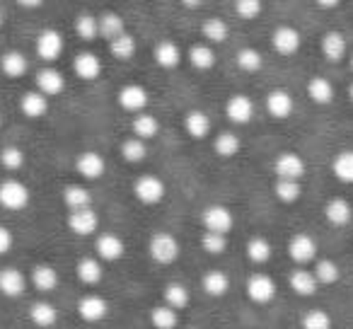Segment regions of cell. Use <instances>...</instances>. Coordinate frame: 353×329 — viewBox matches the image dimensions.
Returning <instances> with one entry per match:
<instances>
[{"mask_svg": "<svg viewBox=\"0 0 353 329\" xmlns=\"http://www.w3.org/2000/svg\"><path fill=\"white\" fill-rule=\"evenodd\" d=\"M32 201V194L27 189V184H22L20 179H3L0 182V206L8 211H22Z\"/></svg>", "mask_w": 353, "mask_h": 329, "instance_id": "1", "label": "cell"}, {"mask_svg": "<svg viewBox=\"0 0 353 329\" xmlns=\"http://www.w3.org/2000/svg\"><path fill=\"white\" fill-rule=\"evenodd\" d=\"M274 172L276 179H283V182H300L307 172L305 168V160L293 150H283L276 155L274 160Z\"/></svg>", "mask_w": 353, "mask_h": 329, "instance_id": "2", "label": "cell"}, {"mask_svg": "<svg viewBox=\"0 0 353 329\" xmlns=\"http://www.w3.org/2000/svg\"><path fill=\"white\" fill-rule=\"evenodd\" d=\"M148 252H150L152 261H157V264H162V266H170V264H174L176 257H179V242H176V237L170 235V232H155V235L150 237Z\"/></svg>", "mask_w": 353, "mask_h": 329, "instance_id": "3", "label": "cell"}, {"mask_svg": "<svg viewBox=\"0 0 353 329\" xmlns=\"http://www.w3.org/2000/svg\"><path fill=\"white\" fill-rule=\"evenodd\" d=\"M167 187L162 179H157L155 175H143V177L136 179L133 184V197L143 203V206H157V203L165 199Z\"/></svg>", "mask_w": 353, "mask_h": 329, "instance_id": "4", "label": "cell"}, {"mask_svg": "<svg viewBox=\"0 0 353 329\" xmlns=\"http://www.w3.org/2000/svg\"><path fill=\"white\" fill-rule=\"evenodd\" d=\"M201 223L206 228V232H218V235H228L235 226V218H232L230 208L221 206V203H213L206 206L201 213Z\"/></svg>", "mask_w": 353, "mask_h": 329, "instance_id": "5", "label": "cell"}, {"mask_svg": "<svg viewBox=\"0 0 353 329\" xmlns=\"http://www.w3.org/2000/svg\"><path fill=\"white\" fill-rule=\"evenodd\" d=\"M247 298L256 305H269L276 298V283L266 274H252L247 279Z\"/></svg>", "mask_w": 353, "mask_h": 329, "instance_id": "6", "label": "cell"}, {"mask_svg": "<svg viewBox=\"0 0 353 329\" xmlns=\"http://www.w3.org/2000/svg\"><path fill=\"white\" fill-rule=\"evenodd\" d=\"M288 257L295 261V264L305 269V264L317 259V242H314L310 235H305V232L293 235L288 242Z\"/></svg>", "mask_w": 353, "mask_h": 329, "instance_id": "7", "label": "cell"}, {"mask_svg": "<svg viewBox=\"0 0 353 329\" xmlns=\"http://www.w3.org/2000/svg\"><path fill=\"white\" fill-rule=\"evenodd\" d=\"M300 44H303V37H300V32L290 25L279 27V30H274V34H271V46H274V51L281 56L298 54Z\"/></svg>", "mask_w": 353, "mask_h": 329, "instance_id": "8", "label": "cell"}, {"mask_svg": "<svg viewBox=\"0 0 353 329\" xmlns=\"http://www.w3.org/2000/svg\"><path fill=\"white\" fill-rule=\"evenodd\" d=\"M117 99H119V104H121V109H126V112H133V114H141V112H145L150 94H148V90L143 88V85L128 83V85H123V88L119 90V97Z\"/></svg>", "mask_w": 353, "mask_h": 329, "instance_id": "9", "label": "cell"}, {"mask_svg": "<svg viewBox=\"0 0 353 329\" xmlns=\"http://www.w3.org/2000/svg\"><path fill=\"white\" fill-rule=\"evenodd\" d=\"M37 54H39L41 61L46 63H54V61L61 59L63 54V37L56 30H44L39 37H37Z\"/></svg>", "mask_w": 353, "mask_h": 329, "instance_id": "10", "label": "cell"}, {"mask_svg": "<svg viewBox=\"0 0 353 329\" xmlns=\"http://www.w3.org/2000/svg\"><path fill=\"white\" fill-rule=\"evenodd\" d=\"M94 252H97L99 261H119L123 257V252H126V245L114 232H102L94 240Z\"/></svg>", "mask_w": 353, "mask_h": 329, "instance_id": "11", "label": "cell"}, {"mask_svg": "<svg viewBox=\"0 0 353 329\" xmlns=\"http://www.w3.org/2000/svg\"><path fill=\"white\" fill-rule=\"evenodd\" d=\"M293 109H295V102H293V94H290L288 90L276 88L266 94V112H269L274 119H279V121L288 119L290 114H293Z\"/></svg>", "mask_w": 353, "mask_h": 329, "instance_id": "12", "label": "cell"}, {"mask_svg": "<svg viewBox=\"0 0 353 329\" xmlns=\"http://www.w3.org/2000/svg\"><path fill=\"white\" fill-rule=\"evenodd\" d=\"M107 170L104 165V157L97 150H85L75 157V172L83 179H99Z\"/></svg>", "mask_w": 353, "mask_h": 329, "instance_id": "13", "label": "cell"}, {"mask_svg": "<svg viewBox=\"0 0 353 329\" xmlns=\"http://www.w3.org/2000/svg\"><path fill=\"white\" fill-rule=\"evenodd\" d=\"M68 228L70 232H75L78 237H90L97 232L99 218L92 208H83V211H70L68 213Z\"/></svg>", "mask_w": 353, "mask_h": 329, "instance_id": "14", "label": "cell"}, {"mask_svg": "<svg viewBox=\"0 0 353 329\" xmlns=\"http://www.w3.org/2000/svg\"><path fill=\"white\" fill-rule=\"evenodd\" d=\"M78 315L85 322H102L109 315V303L102 295H85V298L78 300Z\"/></svg>", "mask_w": 353, "mask_h": 329, "instance_id": "15", "label": "cell"}, {"mask_svg": "<svg viewBox=\"0 0 353 329\" xmlns=\"http://www.w3.org/2000/svg\"><path fill=\"white\" fill-rule=\"evenodd\" d=\"M73 70L80 80L92 83V80H97L99 75H102V61H99V56L92 54V51H80L73 61Z\"/></svg>", "mask_w": 353, "mask_h": 329, "instance_id": "16", "label": "cell"}, {"mask_svg": "<svg viewBox=\"0 0 353 329\" xmlns=\"http://www.w3.org/2000/svg\"><path fill=\"white\" fill-rule=\"evenodd\" d=\"M63 90H65V78L61 75V70L46 66V68H41L37 73V92H41L44 97H56Z\"/></svg>", "mask_w": 353, "mask_h": 329, "instance_id": "17", "label": "cell"}, {"mask_svg": "<svg viewBox=\"0 0 353 329\" xmlns=\"http://www.w3.org/2000/svg\"><path fill=\"white\" fill-rule=\"evenodd\" d=\"M27 290V276L15 266H6L0 269V293L8 298H20Z\"/></svg>", "mask_w": 353, "mask_h": 329, "instance_id": "18", "label": "cell"}, {"mask_svg": "<svg viewBox=\"0 0 353 329\" xmlns=\"http://www.w3.org/2000/svg\"><path fill=\"white\" fill-rule=\"evenodd\" d=\"M225 114L232 123H250L254 117V102H252L247 94H232L225 104Z\"/></svg>", "mask_w": 353, "mask_h": 329, "instance_id": "19", "label": "cell"}, {"mask_svg": "<svg viewBox=\"0 0 353 329\" xmlns=\"http://www.w3.org/2000/svg\"><path fill=\"white\" fill-rule=\"evenodd\" d=\"M324 218H327L329 226L334 228H343L351 223L353 218V206L346 201V199L341 197H334L327 201V206H324Z\"/></svg>", "mask_w": 353, "mask_h": 329, "instance_id": "20", "label": "cell"}, {"mask_svg": "<svg viewBox=\"0 0 353 329\" xmlns=\"http://www.w3.org/2000/svg\"><path fill=\"white\" fill-rule=\"evenodd\" d=\"M201 288L206 290V295L211 298H223L230 290V276L221 269H208L201 279Z\"/></svg>", "mask_w": 353, "mask_h": 329, "instance_id": "21", "label": "cell"}, {"mask_svg": "<svg viewBox=\"0 0 353 329\" xmlns=\"http://www.w3.org/2000/svg\"><path fill=\"white\" fill-rule=\"evenodd\" d=\"M20 109L27 119H41L49 114V97H44L37 90H30L20 97Z\"/></svg>", "mask_w": 353, "mask_h": 329, "instance_id": "22", "label": "cell"}, {"mask_svg": "<svg viewBox=\"0 0 353 329\" xmlns=\"http://www.w3.org/2000/svg\"><path fill=\"white\" fill-rule=\"evenodd\" d=\"M30 281L37 290L51 293V290H56V286H59V271L51 264H37L30 274Z\"/></svg>", "mask_w": 353, "mask_h": 329, "instance_id": "23", "label": "cell"}, {"mask_svg": "<svg viewBox=\"0 0 353 329\" xmlns=\"http://www.w3.org/2000/svg\"><path fill=\"white\" fill-rule=\"evenodd\" d=\"M30 319L37 327L49 329V327H54L56 319H59V310H56V305L49 303V300H37L30 308Z\"/></svg>", "mask_w": 353, "mask_h": 329, "instance_id": "24", "label": "cell"}, {"mask_svg": "<svg viewBox=\"0 0 353 329\" xmlns=\"http://www.w3.org/2000/svg\"><path fill=\"white\" fill-rule=\"evenodd\" d=\"M63 203L68 211H83V208H92V194L85 189L83 184H68L63 189Z\"/></svg>", "mask_w": 353, "mask_h": 329, "instance_id": "25", "label": "cell"}, {"mask_svg": "<svg viewBox=\"0 0 353 329\" xmlns=\"http://www.w3.org/2000/svg\"><path fill=\"white\" fill-rule=\"evenodd\" d=\"M184 128H187V133L192 138L203 141V138L211 133V119H208V114L201 112V109H192V112L184 117Z\"/></svg>", "mask_w": 353, "mask_h": 329, "instance_id": "26", "label": "cell"}, {"mask_svg": "<svg viewBox=\"0 0 353 329\" xmlns=\"http://www.w3.org/2000/svg\"><path fill=\"white\" fill-rule=\"evenodd\" d=\"M346 37L341 34V32H327V34L322 37V54L327 61H334V63H339V61L346 56Z\"/></svg>", "mask_w": 353, "mask_h": 329, "instance_id": "27", "label": "cell"}, {"mask_svg": "<svg viewBox=\"0 0 353 329\" xmlns=\"http://www.w3.org/2000/svg\"><path fill=\"white\" fill-rule=\"evenodd\" d=\"M75 274L78 279L83 281L85 286H97L104 276V269H102V261L97 257H83L75 266Z\"/></svg>", "mask_w": 353, "mask_h": 329, "instance_id": "28", "label": "cell"}, {"mask_svg": "<svg viewBox=\"0 0 353 329\" xmlns=\"http://www.w3.org/2000/svg\"><path fill=\"white\" fill-rule=\"evenodd\" d=\"M0 70H3L8 78L17 80L30 70V61H27V56L22 54V51H8V54H3V59H0Z\"/></svg>", "mask_w": 353, "mask_h": 329, "instance_id": "29", "label": "cell"}, {"mask_svg": "<svg viewBox=\"0 0 353 329\" xmlns=\"http://www.w3.org/2000/svg\"><path fill=\"white\" fill-rule=\"evenodd\" d=\"M152 56H155V63L165 70L176 68L179 61H182V51H179V46L174 41H160L155 46V51H152Z\"/></svg>", "mask_w": 353, "mask_h": 329, "instance_id": "30", "label": "cell"}, {"mask_svg": "<svg viewBox=\"0 0 353 329\" xmlns=\"http://www.w3.org/2000/svg\"><path fill=\"white\" fill-rule=\"evenodd\" d=\"M288 283H290V288H293V293L303 295V298H310V295L317 290V281H314L312 271L303 269V266L295 269V271H290Z\"/></svg>", "mask_w": 353, "mask_h": 329, "instance_id": "31", "label": "cell"}, {"mask_svg": "<svg viewBox=\"0 0 353 329\" xmlns=\"http://www.w3.org/2000/svg\"><path fill=\"white\" fill-rule=\"evenodd\" d=\"M97 25H99V37H104L107 41H114L117 37H121L126 32L123 17L119 12H104L102 17H97Z\"/></svg>", "mask_w": 353, "mask_h": 329, "instance_id": "32", "label": "cell"}, {"mask_svg": "<svg viewBox=\"0 0 353 329\" xmlns=\"http://www.w3.org/2000/svg\"><path fill=\"white\" fill-rule=\"evenodd\" d=\"M157 131H160V121H157L152 114H136V119H133V136L138 138V141H150V138L157 136Z\"/></svg>", "mask_w": 353, "mask_h": 329, "instance_id": "33", "label": "cell"}, {"mask_svg": "<svg viewBox=\"0 0 353 329\" xmlns=\"http://www.w3.org/2000/svg\"><path fill=\"white\" fill-rule=\"evenodd\" d=\"M332 172L339 182L353 184V150H341L334 155L332 160Z\"/></svg>", "mask_w": 353, "mask_h": 329, "instance_id": "34", "label": "cell"}, {"mask_svg": "<svg viewBox=\"0 0 353 329\" xmlns=\"http://www.w3.org/2000/svg\"><path fill=\"white\" fill-rule=\"evenodd\" d=\"M312 276L317 281V286H334L339 281V276H341V269L332 259H317L314 261Z\"/></svg>", "mask_w": 353, "mask_h": 329, "instance_id": "35", "label": "cell"}, {"mask_svg": "<svg viewBox=\"0 0 353 329\" xmlns=\"http://www.w3.org/2000/svg\"><path fill=\"white\" fill-rule=\"evenodd\" d=\"M201 32H203V39L211 41V44H223V41H228V37H230V27H228V22L221 20V17H208V20L203 22Z\"/></svg>", "mask_w": 353, "mask_h": 329, "instance_id": "36", "label": "cell"}, {"mask_svg": "<svg viewBox=\"0 0 353 329\" xmlns=\"http://www.w3.org/2000/svg\"><path fill=\"white\" fill-rule=\"evenodd\" d=\"M189 63L196 70H211L216 66V51L208 44H196L189 49Z\"/></svg>", "mask_w": 353, "mask_h": 329, "instance_id": "37", "label": "cell"}, {"mask_svg": "<svg viewBox=\"0 0 353 329\" xmlns=\"http://www.w3.org/2000/svg\"><path fill=\"white\" fill-rule=\"evenodd\" d=\"M271 255H274V247H271V242L266 240V237L256 235L247 242V257H250V261H254V264H266V261L271 259Z\"/></svg>", "mask_w": 353, "mask_h": 329, "instance_id": "38", "label": "cell"}, {"mask_svg": "<svg viewBox=\"0 0 353 329\" xmlns=\"http://www.w3.org/2000/svg\"><path fill=\"white\" fill-rule=\"evenodd\" d=\"M307 97L312 99L314 104H329L334 99V88L327 78H312L307 83Z\"/></svg>", "mask_w": 353, "mask_h": 329, "instance_id": "39", "label": "cell"}, {"mask_svg": "<svg viewBox=\"0 0 353 329\" xmlns=\"http://www.w3.org/2000/svg\"><path fill=\"white\" fill-rule=\"evenodd\" d=\"M162 295H165V305L172 310H184L189 305V300H192L189 298L187 286H182V283H167Z\"/></svg>", "mask_w": 353, "mask_h": 329, "instance_id": "40", "label": "cell"}, {"mask_svg": "<svg viewBox=\"0 0 353 329\" xmlns=\"http://www.w3.org/2000/svg\"><path fill=\"white\" fill-rule=\"evenodd\" d=\"M240 148H242L240 138H237L232 131L218 133L216 141H213V150H216V155H221V157H235L237 152H240Z\"/></svg>", "mask_w": 353, "mask_h": 329, "instance_id": "41", "label": "cell"}, {"mask_svg": "<svg viewBox=\"0 0 353 329\" xmlns=\"http://www.w3.org/2000/svg\"><path fill=\"white\" fill-rule=\"evenodd\" d=\"M150 322L155 329H176L179 315H176V310L167 308V305H155L150 310Z\"/></svg>", "mask_w": 353, "mask_h": 329, "instance_id": "42", "label": "cell"}, {"mask_svg": "<svg viewBox=\"0 0 353 329\" xmlns=\"http://www.w3.org/2000/svg\"><path fill=\"white\" fill-rule=\"evenodd\" d=\"M136 39H133L128 32H123L121 37H117L114 41H109V51H112V56L117 61H128L133 59V54H136Z\"/></svg>", "mask_w": 353, "mask_h": 329, "instance_id": "43", "label": "cell"}, {"mask_svg": "<svg viewBox=\"0 0 353 329\" xmlns=\"http://www.w3.org/2000/svg\"><path fill=\"white\" fill-rule=\"evenodd\" d=\"M235 61H237V68L245 70V73H256V70H261V66H264L261 54L256 49H252V46H245V49L237 51Z\"/></svg>", "mask_w": 353, "mask_h": 329, "instance_id": "44", "label": "cell"}, {"mask_svg": "<svg viewBox=\"0 0 353 329\" xmlns=\"http://www.w3.org/2000/svg\"><path fill=\"white\" fill-rule=\"evenodd\" d=\"M274 197L279 199L281 203L290 206V203H295L300 197H303V187H300V182H283V179H276Z\"/></svg>", "mask_w": 353, "mask_h": 329, "instance_id": "45", "label": "cell"}, {"mask_svg": "<svg viewBox=\"0 0 353 329\" xmlns=\"http://www.w3.org/2000/svg\"><path fill=\"white\" fill-rule=\"evenodd\" d=\"M121 157L126 162H143L148 157V146L143 141H138L136 136L123 138V143H121Z\"/></svg>", "mask_w": 353, "mask_h": 329, "instance_id": "46", "label": "cell"}, {"mask_svg": "<svg viewBox=\"0 0 353 329\" xmlns=\"http://www.w3.org/2000/svg\"><path fill=\"white\" fill-rule=\"evenodd\" d=\"M0 165H3L6 170H10V172L22 170L25 168V150L17 146H6L3 150H0Z\"/></svg>", "mask_w": 353, "mask_h": 329, "instance_id": "47", "label": "cell"}, {"mask_svg": "<svg viewBox=\"0 0 353 329\" xmlns=\"http://www.w3.org/2000/svg\"><path fill=\"white\" fill-rule=\"evenodd\" d=\"M75 32L83 41H92L99 37V25L94 15H78L75 17Z\"/></svg>", "mask_w": 353, "mask_h": 329, "instance_id": "48", "label": "cell"}, {"mask_svg": "<svg viewBox=\"0 0 353 329\" xmlns=\"http://www.w3.org/2000/svg\"><path fill=\"white\" fill-rule=\"evenodd\" d=\"M303 329H332V317H329L327 310H307V312L303 315Z\"/></svg>", "mask_w": 353, "mask_h": 329, "instance_id": "49", "label": "cell"}, {"mask_svg": "<svg viewBox=\"0 0 353 329\" xmlns=\"http://www.w3.org/2000/svg\"><path fill=\"white\" fill-rule=\"evenodd\" d=\"M201 247L206 255H223L228 250V235H218V232H203Z\"/></svg>", "mask_w": 353, "mask_h": 329, "instance_id": "50", "label": "cell"}, {"mask_svg": "<svg viewBox=\"0 0 353 329\" xmlns=\"http://www.w3.org/2000/svg\"><path fill=\"white\" fill-rule=\"evenodd\" d=\"M261 10H264L261 0H237L235 3V12L240 20H254L261 15Z\"/></svg>", "mask_w": 353, "mask_h": 329, "instance_id": "51", "label": "cell"}, {"mask_svg": "<svg viewBox=\"0 0 353 329\" xmlns=\"http://www.w3.org/2000/svg\"><path fill=\"white\" fill-rule=\"evenodd\" d=\"M15 245V237H12V230L6 226H0V255H8Z\"/></svg>", "mask_w": 353, "mask_h": 329, "instance_id": "52", "label": "cell"}, {"mask_svg": "<svg viewBox=\"0 0 353 329\" xmlns=\"http://www.w3.org/2000/svg\"><path fill=\"white\" fill-rule=\"evenodd\" d=\"M319 8H324V10H329V8H334V6H339L336 0H322V3H317Z\"/></svg>", "mask_w": 353, "mask_h": 329, "instance_id": "53", "label": "cell"}, {"mask_svg": "<svg viewBox=\"0 0 353 329\" xmlns=\"http://www.w3.org/2000/svg\"><path fill=\"white\" fill-rule=\"evenodd\" d=\"M348 97H351V102H353V83L348 85Z\"/></svg>", "mask_w": 353, "mask_h": 329, "instance_id": "54", "label": "cell"}, {"mask_svg": "<svg viewBox=\"0 0 353 329\" xmlns=\"http://www.w3.org/2000/svg\"><path fill=\"white\" fill-rule=\"evenodd\" d=\"M0 27H3V10H0Z\"/></svg>", "mask_w": 353, "mask_h": 329, "instance_id": "55", "label": "cell"}, {"mask_svg": "<svg viewBox=\"0 0 353 329\" xmlns=\"http://www.w3.org/2000/svg\"><path fill=\"white\" fill-rule=\"evenodd\" d=\"M351 70H353V54H351Z\"/></svg>", "mask_w": 353, "mask_h": 329, "instance_id": "56", "label": "cell"}, {"mask_svg": "<svg viewBox=\"0 0 353 329\" xmlns=\"http://www.w3.org/2000/svg\"><path fill=\"white\" fill-rule=\"evenodd\" d=\"M0 126H3V114H0Z\"/></svg>", "mask_w": 353, "mask_h": 329, "instance_id": "57", "label": "cell"}, {"mask_svg": "<svg viewBox=\"0 0 353 329\" xmlns=\"http://www.w3.org/2000/svg\"><path fill=\"white\" fill-rule=\"evenodd\" d=\"M184 329H199V327H184Z\"/></svg>", "mask_w": 353, "mask_h": 329, "instance_id": "58", "label": "cell"}]
</instances>
